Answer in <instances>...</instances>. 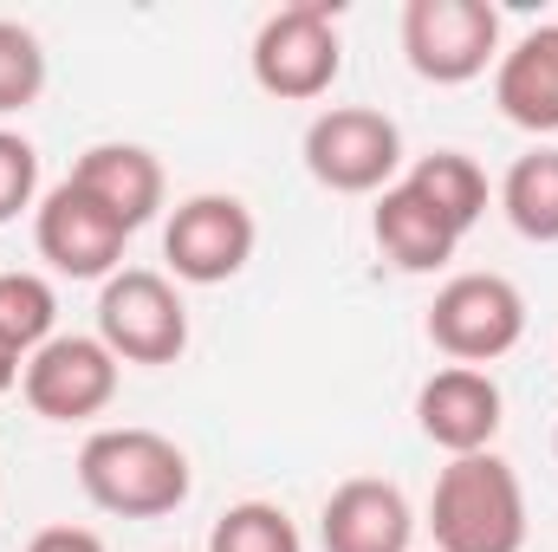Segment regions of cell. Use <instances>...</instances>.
Segmentation results:
<instances>
[{
    "mask_svg": "<svg viewBox=\"0 0 558 552\" xmlns=\"http://www.w3.org/2000/svg\"><path fill=\"white\" fill-rule=\"evenodd\" d=\"M20 371H26V364H20V358H13V351H0V397H7V391H13V384H20Z\"/></svg>",
    "mask_w": 558,
    "mask_h": 552,
    "instance_id": "23",
    "label": "cell"
},
{
    "mask_svg": "<svg viewBox=\"0 0 558 552\" xmlns=\"http://www.w3.org/2000/svg\"><path fill=\"white\" fill-rule=\"evenodd\" d=\"M403 182L416 189L435 215H448L461 235H468V228L487 215V202H494V189H487V169H481L468 149H428V156H416V169H410Z\"/></svg>",
    "mask_w": 558,
    "mask_h": 552,
    "instance_id": "17",
    "label": "cell"
},
{
    "mask_svg": "<svg viewBox=\"0 0 558 552\" xmlns=\"http://www.w3.org/2000/svg\"><path fill=\"white\" fill-rule=\"evenodd\" d=\"M299 156H305L312 182L331 195H384L403 169V131H397V118H384L371 105H331L305 124Z\"/></svg>",
    "mask_w": 558,
    "mask_h": 552,
    "instance_id": "4",
    "label": "cell"
},
{
    "mask_svg": "<svg viewBox=\"0 0 558 552\" xmlns=\"http://www.w3.org/2000/svg\"><path fill=\"white\" fill-rule=\"evenodd\" d=\"M494 105H500V118L513 131L558 137V20L553 26H526L513 46H500Z\"/></svg>",
    "mask_w": 558,
    "mask_h": 552,
    "instance_id": "13",
    "label": "cell"
},
{
    "mask_svg": "<svg viewBox=\"0 0 558 552\" xmlns=\"http://www.w3.org/2000/svg\"><path fill=\"white\" fill-rule=\"evenodd\" d=\"M338 0H292L260 20L254 33V85L279 105H312L338 85L344 72V39H338Z\"/></svg>",
    "mask_w": 558,
    "mask_h": 552,
    "instance_id": "3",
    "label": "cell"
},
{
    "mask_svg": "<svg viewBox=\"0 0 558 552\" xmlns=\"http://www.w3.org/2000/svg\"><path fill=\"white\" fill-rule=\"evenodd\" d=\"M118 371L124 364L111 358V345L98 332H59V338H46L26 358L20 397H26V410L46 416V422H92V416L111 410Z\"/></svg>",
    "mask_w": 558,
    "mask_h": 552,
    "instance_id": "9",
    "label": "cell"
},
{
    "mask_svg": "<svg viewBox=\"0 0 558 552\" xmlns=\"http://www.w3.org/2000/svg\"><path fill=\"white\" fill-rule=\"evenodd\" d=\"M254 248H260V221L228 189H202L175 202L162 221V261L182 286H228L254 261Z\"/></svg>",
    "mask_w": 558,
    "mask_h": 552,
    "instance_id": "6",
    "label": "cell"
},
{
    "mask_svg": "<svg viewBox=\"0 0 558 552\" xmlns=\"http://www.w3.org/2000/svg\"><path fill=\"white\" fill-rule=\"evenodd\" d=\"M98 338L118 364H175L189 351V305L169 274L124 267L98 286Z\"/></svg>",
    "mask_w": 558,
    "mask_h": 552,
    "instance_id": "8",
    "label": "cell"
},
{
    "mask_svg": "<svg viewBox=\"0 0 558 552\" xmlns=\"http://www.w3.org/2000/svg\"><path fill=\"white\" fill-rule=\"evenodd\" d=\"M33 248H39V261H46L52 274H65V279H111V274H124L131 228L65 176V182L33 208Z\"/></svg>",
    "mask_w": 558,
    "mask_h": 552,
    "instance_id": "10",
    "label": "cell"
},
{
    "mask_svg": "<svg viewBox=\"0 0 558 552\" xmlns=\"http://www.w3.org/2000/svg\"><path fill=\"white\" fill-rule=\"evenodd\" d=\"M371 235H377V248H384V261H390L397 274H435V267H448L454 248H461V228H454L448 215H435L403 176L377 195Z\"/></svg>",
    "mask_w": 558,
    "mask_h": 552,
    "instance_id": "15",
    "label": "cell"
},
{
    "mask_svg": "<svg viewBox=\"0 0 558 552\" xmlns=\"http://www.w3.org/2000/svg\"><path fill=\"white\" fill-rule=\"evenodd\" d=\"M500 422H507V397H500V384H494L487 371H474V364H448V371H435L416 391V429L448 455V461L494 448Z\"/></svg>",
    "mask_w": 558,
    "mask_h": 552,
    "instance_id": "11",
    "label": "cell"
},
{
    "mask_svg": "<svg viewBox=\"0 0 558 552\" xmlns=\"http://www.w3.org/2000/svg\"><path fill=\"white\" fill-rule=\"evenodd\" d=\"M526 338V292L507 274H454L428 305V345L454 364H494Z\"/></svg>",
    "mask_w": 558,
    "mask_h": 552,
    "instance_id": "5",
    "label": "cell"
},
{
    "mask_svg": "<svg viewBox=\"0 0 558 552\" xmlns=\"http://www.w3.org/2000/svg\"><path fill=\"white\" fill-rule=\"evenodd\" d=\"M46 92V46L33 26L20 20H0V118L13 111H33Z\"/></svg>",
    "mask_w": 558,
    "mask_h": 552,
    "instance_id": "20",
    "label": "cell"
},
{
    "mask_svg": "<svg viewBox=\"0 0 558 552\" xmlns=\"http://www.w3.org/2000/svg\"><path fill=\"white\" fill-rule=\"evenodd\" d=\"M39 202V149L20 131H0V228Z\"/></svg>",
    "mask_w": 558,
    "mask_h": 552,
    "instance_id": "21",
    "label": "cell"
},
{
    "mask_svg": "<svg viewBox=\"0 0 558 552\" xmlns=\"http://www.w3.org/2000/svg\"><path fill=\"white\" fill-rule=\"evenodd\" d=\"M403 59L422 85H474L500 65V7L487 0H410Z\"/></svg>",
    "mask_w": 558,
    "mask_h": 552,
    "instance_id": "7",
    "label": "cell"
},
{
    "mask_svg": "<svg viewBox=\"0 0 558 552\" xmlns=\"http://www.w3.org/2000/svg\"><path fill=\"white\" fill-rule=\"evenodd\" d=\"M435 552H526V488L507 455H454L428 494Z\"/></svg>",
    "mask_w": 558,
    "mask_h": 552,
    "instance_id": "2",
    "label": "cell"
},
{
    "mask_svg": "<svg viewBox=\"0 0 558 552\" xmlns=\"http://www.w3.org/2000/svg\"><path fill=\"white\" fill-rule=\"evenodd\" d=\"M72 182H78L92 202H105L131 235L162 215V195H169V176H162L156 149H143V143H92V149L72 163Z\"/></svg>",
    "mask_w": 558,
    "mask_h": 552,
    "instance_id": "14",
    "label": "cell"
},
{
    "mask_svg": "<svg viewBox=\"0 0 558 552\" xmlns=\"http://www.w3.org/2000/svg\"><path fill=\"white\" fill-rule=\"evenodd\" d=\"M208 552H305L292 514L274 501H234L215 527H208Z\"/></svg>",
    "mask_w": 558,
    "mask_h": 552,
    "instance_id": "19",
    "label": "cell"
},
{
    "mask_svg": "<svg viewBox=\"0 0 558 552\" xmlns=\"http://www.w3.org/2000/svg\"><path fill=\"white\" fill-rule=\"evenodd\" d=\"M78 488L98 514H118V520H162L189 501L195 488V468L189 455L162 435V429H92L85 448H78Z\"/></svg>",
    "mask_w": 558,
    "mask_h": 552,
    "instance_id": "1",
    "label": "cell"
},
{
    "mask_svg": "<svg viewBox=\"0 0 558 552\" xmlns=\"http://www.w3.org/2000/svg\"><path fill=\"white\" fill-rule=\"evenodd\" d=\"M553 455H558V429H553Z\"/></svg>",
    "mask_w": 558,
    "mask_h": 552,
    "instance_id": "24",
    "label": "cell"
},
{
    "mask_svg": "<svg viewBox=\"0 0 558 552\" xmlns=\"http://www.w3.org/2000/svg\"><path fill=\"white\" fill-rule=\"evenodd\" d=\"M46 338H59V292H52V279L20 274V267L0 274V351H13L26 364Z\"/></svg>",
    "mask_w": 558,
    "mask_h": 552,
    "instance_id": "18",
    "label": "cell"
},
{
    "mask_svg": "<svg viewBox=\"0 0 558 552\" xmlns=\"http://www.w3.org/2000/svg\"><path fill=\"white\" fill-rule=\"evenodd\" d=\"M318 547L325 552H410L416 547V507L397 481L357 475L344 488H331L325 514H318Z\"/></svg>",
    "mask_w": 558,
    "mask_h": 552,
    "instance_id": "12",
    "label": "cell"
},
{
    "mask_svg": "<svg viewBox=\"0 0 558 552\" xmlns=\"http://www.w3.org/2000/svg\"><path fill=\"white\" fill-rule=\"evenodd\" d=\"M26 552H111L92 527H39L33 540H26Z\"/></svg>",
    "mask_w": 558,
    "mask_h": 552,
    "instance_id": "22",
    "label": "cell"
},
{
    "mask_svg": "<svg viewBox=\"0 0 558 552\" xmlns=\"http://www.w3.org/2000/svg\"><path fill=\"white\" fill-rule=\"evenodd\" d=\"M500 215L533 248L558 241V143H539V149L513 156V169L500 176Z\"/></svg>",
    "mask_w": 558,
    "mask_h": 552,
    "instance_id": "16",
    "label": "cell"
}]
</instances>
